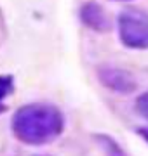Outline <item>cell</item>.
Here are the masks:
<instances>
[{"label": "cell", "instance_id": "obj_1", "mask_svg": "<svg viewBox=\"0 0 148 156\" xmlns=\"http://www.w3.org/2000/svg\"><path fill=\"white\" fill-rule=\"evenodd\" d=\"M12 130L17 139L26 144H46L61 134L63 116L54 106L30 104L16 113Z\"/></svg>", "mask_w": 148, "mask_h": 156}, {"label": "cell", "instance_id": "obj_2", "mask_svg": "<svg viewBox=\"0 0 148 156\" xmlns=\"http://www.w3.org/2000/svg\"><path fill=\"white\" fill-rule=\"evenodd\" d=\"M119 31L124 45L131 49H148V14L136 9L124 11L119 17Z\"/></svg>", "mask_w": 148, "mask_h": 156}, {"label": "cell", "instance_id": "obj_3", "mask_svg": "<svg viewBox=\"0 0 148 156\" xmlns=\"http://www.w3.org/2000/svg\"><path fill=\"white\" fill-rule=\"evenodd\" d=\"M99 78H101V82L106 87H110L113 90H119V92H131L136 87V83H134V80H132V76L129 73L122 71V69H115V68L101 69Z\"/></svg>", "mask_w": 148, "mask_h": 156}, {"label": "cell", "instance_id": "obj_4", "mask_svg": "<svg viewBox=\"0 0 148 156\" xmlns=\"http://www.w3.org/2000/svg\"><path fill=\"white\" fill-rule=\"evenodd\" d=\"M82 21L86 23L89 28L98 30V31H105L110 26L106 12L103 11L99 5H96V4H87L82 9Z\"/></svg>", "mask_w": 148, "mask_h": 156}, {"label": "cell", "instance_id": "obj_5", "mask_svg": "<svg viewBox=\"0 0 148 156\" xmlns=\"http://www.w3.org/2000/svg\"><path fill=\"white\" fill-rule=\"evenodd\" d=\"M12 78L11 76H0V111H2V101L12 92Z\"/></svg>", "mask_w": 148, "mask_h": 156}, {"label": "cell", "instance_id": "obj_6", "mask_svg": "<svg viewBox=\"0 0 148 156\" xmlns=\"http://www.w3.org/2000/svg\"><path fill=\"white\" fill-rule=\"evenodd\" d=\"M101 140H103V144H105V149H106V154L108 156H125L124 153H122V149L115 144L113 140L105 139V137H101Z\"/></svg>", "mask_w": 148, "mask_h": 156}, {"label": "cell", "instance_id": "obj_7", "mask_svg": "<svg viewBox=\"0 0 148 156\" xmlns=\"http://www.w3.org/2000/svg\"><path fill=\"white\" fill-rule=\"evenodd\" d=\"M136 109H138V113H139L141 116H145V118L148 120V92L138 97V101H136Z\"/></svg>", "mask_w": 148, "mask_h": 156}, {"label": "cell", "instance_id": "obj_8", "mask_svg": "<svg viewBox=\"0 0 148 156\" xmlns=\"http://www.w3.org/2000/svg\"><path fill=\"white\" fill-rule=\"evenodd\" d=\"M139 134H141L143 137H145V139L148 140V128H141V130H139Z\"/></svg>", "mask_w": 148, "mask_h": 156}]
</instances>
